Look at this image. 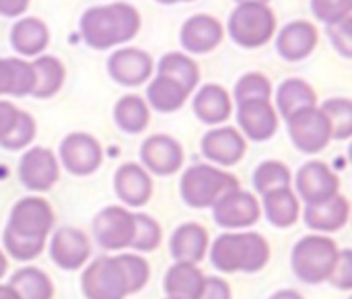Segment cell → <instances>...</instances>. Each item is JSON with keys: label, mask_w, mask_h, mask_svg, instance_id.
Wrapping results in <instances>:
<instances>
[{"label": "cell", "mask_w": 352, "mask_h": 299, "mask_svg": "<svg viewBox=\"0 0 352 299\" xmlns=\"http://www.w3.org/2000/svg\"><path fill=\"white\" fill-rule=\"evenodd\" d=\"M237 124L248 138L264 143L274 136L278 128V116L270 99H250L237 103Z\"/></svg>", "instance_id": "9a60e30c"}, {"label": "cell", "mask_w": 352, "mask_h": 299, "mask_svg": "<svg viewBox=\"0 0 352 299\" xmlns=\"http://www.w3.org/2000/svg\"><path fill=\"white\" fill-rule=\"evenodd\" d=\"M204 285V275L196 265L190 262H175L163 281V289L167 298L198 299Z\"/></svg>", "instance_id": "cb8c5ba5"}, {"label": "cell", "mask_w": 352, "mask_h": 299, "mask_svg": "<svg viewBox=\"0 0 352 299\" xmlns=\"http://www.w3.org/2000/svg\"><path fill=\"white\" fill-rule=\"evenodd\" d=\"M231 97L219 85H204L194 97V112L204 124H221L231 116Z\"/></svg>", "instance_id": "484cf974"}, {"label": "cell", "mask_w": 352, "mask_h": 299, "mask_svg": "<svg viewBox=\"0 0 352 299\" xmlns=\"http://www.w3.org/2000/svg\"><path fill=\"white\" fill-rule=\"evenodd\" d=\"M33 138H35V120L27 112H21L16 126L10 130V134L6 138L0 141V145L8 151H19L23 147H27Z\"/></svg>", "instance_id": "f35d334b"}, {"label": "cell", "mask_w": 352, "mask_h": 299, "mask_svg": "<svg viewBox=\"0 0 352 299\" xmlns=\"http://www.w3.org/2000/svg\"><path fill=\"white\" fill-rule=\"evenodd\" d=\"M318 43V29L309 21H293L289 23L276 39L278 54L289 62H299L307 58Z\"/></svg>", "instance_id": "44dd1931"}, {"label": "cell", "mask_w": 352, "mask_h": 299, "mask_svg": "<svg viewBox=\"0 0 352 299\" xmlns=\"http://www.w3.org/2000/svg\"><path fill=\"white\" fill-rule=\"evenodd\" d=\"M332 128V138L344 141L352 134V101L346 97L326 99L320 107Z\"/></svg>", "instance_id": "e575fe53"}, {"label": "cell", "mask_w": 352, "mask_h": 299, "mask_svg": "<svg viewBox=\"0 0 352 299\" xmlns=\"http://www.w3.org/2000/svg\"><path fill=\"white\" fill-rule=\"evenodd\" d=\"M225 29L212 14H194L182 27V45L192 54H206L223 41Z\"/></svg>", "instance_id": "d6986e66"}, {"label": "cell", "mask_w": 352, "mask_h": 299, "mask_svg": "<svg viewBox=\"0 0 352 299\" xmlns=\"http://www.w3.org/2000/svg\"><path fill=\"white\" fill-rule=\"evenodd\" d=\"M134 219H136V231L130 248H134L136 252H153L161 244L159 223L144 213H134Z\"/></svg>", "instance_id": "8d00e7d4"}, {"label": "cell", "mask_w": 352, "mask_h": 299, "mask_svg": "<svg viewBox=\"0 0 352 299\" xmlns=\"http://www.w3.org/2000/svg\"><path fill=\"white\" fill-rule=\"evenodd\" d=\"M0 299H21L19 293L14 291V287L10 285H0Z\"/></svg>", "instance_id": "7dc6e473"}, {"label": "cell", "mask_w": 352, "mask_h": 299, "mask_svg": "<svg viewBox=\"0 0 352 299\" xmlns=\"http://www.w3.org/2000/svg\"><path fill=\"white\" fill-rule=\"evenodd\" d=\"M214 221L225 229H241L258 223L262 209L258 198L245 190H231L212 205Z\"/></svg>", "instance_id": "30bf717a"}, {"label": "cell", "mask_w": 352, "mask_h": 299, "mask_svg": "<svg viewBox=\"0 0 352 299\" xmlns=\"http://www.w3.org/2000/svg\"><path fill=\"white\" fill-rule=\"evenodd\" d=\"M35 70L31 62L19 58H0V95H31Z\"/></svg>", "instance_id": "d4e9b609"}, {"label": "cell", "mask_w": 352, "mask_h": 299, "mask_svg": "<svg viewBox=\"0 0 352 299\" xmlns=\"http://www.w3.org/2000/svg\"><path fill=\"white\" fill-rule=\"evenodd\" d=\"M10 287H14V291L19 293L21 299H52L54 298V285L52 279L35 269V267H27L16 271L10 277Z\"/></svg>", "instance_id": "836d02e7"}, {"label": "cell", "mask_w": 352, "mask_h": 299, "mask_svg": "<svg viewBox=\"0 0 352 299\" xmlns=\"http://www.w3.org/2000/svg\"><path fill=\"white\" fill-rule=\"evenodd\" d=\"M338 258H340V250L332 238L307 236L295 244L291 265L295 275L303 283L320 285L324 281H330Z\"/></svg>", "instance_id": "5b68a950"}, {"label": "cell", "mask_w": 352, "mask_h": 299, "mask_svg": "<svg viewBox=\"0 0 352 299\" xmlns=\"http://www.w3.org/2000/svg\"><path fill=\"white\" fill-rule=\"evenodd\" d=\"M33 70H35V85L31 95L33 97H52L60 91L62 83H64V66L58 58L54 56H39L37 60L31 62Z\"/></svg>", "instance_id": "1f68e13d"}, {"label": "cell", "mask_w": 352, "mask_h": 299, "mask_svg": "<svg viewBox=\"0 0 352 299\" xmlns=\"http://www.w3.org/2000/svg\"><path fill=\"white\" fill-rule=\"evenodd\" d=\"M272 85L262 72H248L235 85V101H250V99H270Z\"/></svg>", "instance_id": "74e56055"}, {"label": "cell", "mask_w": 352, "mask_h": 299, "mask_svg": "<svg viewBox=\"0 0 352 299\" xmlns=\"http://www.w3.org/2000/svg\"><path fill=\"white\" fill-rule=\"evenodd\" d=\"M151 277L148 262L138 254L95 258L80 277L87 299H126L140 291Z\"/></svg>", "instance_id": "6da1fadb"}, {"label": "cell", "mask_w": 352, "mask_h": 299, "mask_svg": "<svg viewBox=\"0 0 352 299\" xmlns=\"http://www.w3.org/2000/svg\"><path fill=\"white\" fill-rule=\"evenodd\" d=\"M188 95H190V93H188L179 83H175L173 79L163 76V74H157V76L153 79V83L148 85V89H146V99H148V103H151L157 112H163V114L179 110V107L186 103Z\"/></svg>", "instance_id": "f546056e"}, {"label": "cell", "mask_w": 352, "mask_h": 299, "mask_svg": "<svg viewBox=\"0 0 352 299\" xmlns=\"http://www.w3.org/2000/svg\"><path fill=\"white\" fill-rule=\"evenodd\" d=\"M314 14L324 23H336L352 12V0H311Z\"/></svg>", "instance_id": "ab89813d"}, {"label": "cell", "mask_w": 352, "mask_h": 299, "mask_svg": "<svg viewBox=\"0 0 352 299\" xmlns=\"http://www.w3.org/2000/svg\"><path fill=\"white\" fill-rule=\"evenodd\" d=\"M297 192L305 205H318L338 194L340 180L324 161H307L295 178Z\"/></svg>", "instance_id": "4fadbf2b"}, {"label": "cell", "mask_w": 352, "mask_h": 299, "mask_svg": "<svg viewBox=\"0 0 352 299\" xmlns=\"http://www.w3.org/2000/svg\"><path fill=\"white\" fill-rule=\"evenodd\" d=\"M239 188V180L214 165L198 163L186 169L179 182L182 198L192 209L212 207L221 196Z\"/></svg>", "instance_id": "8992f818"}, {"label": "cell", "mask_w": 352, "mask_h": 299, "mask_svg": "<svg viewBox=\"0 0 352 299\" xmlns=\"http://www.w3.org/2000/svg\"><path fill=\"white\" fill-rule=\"evenodd\" d=\"M167 299H177V298H167Z\"/></svg>", "instance_id": "816d5d0a"}, {"label": "cell", "mask_w": 352, "mask_h": 299, "mask_svg": "<svg viewBox=\"0 0 352 299\" xmlns=\"http://www.w3.org/2000/svg\"><path fill=\"white\" fill-rule=\"evenodd\" d=\"M287 122H289L291 141L303 153H309V155L320 153L332 141L330 122L326 114L316 105L293 114L291 118H287Z\"/></svg>", "instance_id": "ba28073f"}, {"label": "cell", "mask_w": 352, "mask_h": 299, "mask_svg": "<svg viewBox=\"0 0 352 299\" xmlns=\"http://www.w3.org/2000/svg\"><path fill=\"white\" fill-rule=\"evenodd\" d=\"M332 285L338 287V289H344L349 291L352 287V252L351 250H342L340 252V258L336 262V269L330 277Z\"/></svg>", "instance_id": "b9f144b4"}, {"label": "cell", "mask_w": 352, "mask_h": 299, "mask_svg": "<svg viewBox=\"0 0 352 299\" xmlns=\"http://www.w3.org/2000/svg\"><path fill=\"white\" fill-rule=\"evenodd\" d=\"M54 227V211L47 200L39 196L21 198L4 227V250L16 260H33L45 246Z\"/></svg>", "instance_id": "7a4b0ae2"}, {"label": "cell", "mask_w": 352, "mask_h": 299, "mask_svg": "<svg viewBox=\"0 0 352 299\" xmlns=\"http://www.w3.org/2000/svg\"><path fill=\"white\" fill-rule=\"evenodd\" d=\"M140 29V14L128 2L93 6L80 17V33L87 45L107 50L130 41Z\"/></svg>", "instance_id": "3957f363"}, {"label": "cell", "mask_w": 352, "mask_h": 299, "mask_svg": "<svg viewBox=\"0 0 352 299\" xmlns=\"http://www.w3.org/2000/svg\"><path fill=\"white\" fill-rule=\"evenodd\" d=\"M140 159L155 176H171L184 163V149L175 138L167 134H155L142 143Z\"/></svg>", "instance_id": "2e32d148"}, {"label": "cell", "mask_w": 352, "mask_h": 299, "mask_svg": "<svg viewBox=\"0 0 352 299\" xmlns=\"http://www.w3.org/2000/svg\"><path fill=\"white\" fill-rule=\"evenodd\" d=\"M161 4H175V2H186V0H157Z\"/></svg>", "instance_id": "681fc988"}, {"label": "cell", "mask_w": 352, "mask_h": 299, "mask_svg": "<svg viewBox=\"0 0 352 299\" xmlns=\"http://www.w3.org/2000/svg\"><path fill=\"white\" fill-rule=\"evenodd\" d=\"M19 176H21L23 186L31 192L50 190L60 178V167H58V159H56L54 151H50L45 147L29 149L21 157Z\"/></svg>", "instance_id": "7c38bea8"}, {"label": "cell", "mask_w": 352, "mask_h": 299, "mask_svg": "<svg viewBox=\"0 0 352 299\" xmlns=\"http://www.w3.org/2000/svg\"><path fill=\"white\" fill-rule=\"evenodd\" d=\"M270 260L268 242L254 231L223 234L210 248V262L223 273H258Z\"/></svg>", "instance_id": "277c9868"}, {"label": "cell", "mask_w": 352, "mask_h": 299, "mask_svg": "<svg viewBox=\"0 0 352 299\" xmlns=\"http://www.w3.org/2000/svg\"><path fill=\"white\" fill-rule=\"evenodd\" d=\"M50 41V31L37 17H23L10 31L12 48L23 56H37Z\"/></svg>", "instance_id": "4316f807"}, {"label": "cell", "mask_w": 352, "mask_h": 299, "mask_svg": "<svg viewBox=\"0 0 352 299\" xmlns=\"http://www.w3.org/2000/svg\"><path fill=\"white\" fill-rule=\"evenodd\" d=\"M208 250V231L198 223H184L179 225L169 242V252L177 262L198 265L204 260Z\"/></svg>", "instance_id": "7402d4cb"}, {"label": "cell", "mask_w": 352, "mask_h": 299, "mask_svg": "<svg viewBox=\"0 0 352 299\" xmlns=\"http://www.w3.org/2000/svg\"><path fill=\"white\" fill-rule=\"evenodd\" d=\"M349 215H351V205L340 194L318 205H305V211H303V219L307 227L316 231H326V234L342 229L349 221Z\"/></svg>", "instance_id": "603a6c76"}, {"label": "cell", "mask_w": 352, "mask_h": 299, "mask_svg": "<svg viewBox=\"0 0 352 299\" xmlns=\"http://www.w3.org/2000/svg\"><path fill=\"white\" fill-rule=\"evenodd\" d=\"M113 118L118 122V126L128 132V134H138L148 126L151 120V112L148 105L142 97L138 95H124L116 107H113Z\"/></svg>", "instance_id": "d6a6232c"}, {"label": "cell", "mask_w": 352, "mask_h": 299, "mask_svg": "<svg viewBox=\"0 0 352 299\" xmlns=\"http://www.w3.org/2000/svg\"><path fill=\"white\" fill-rule=\"evenodd\" d=\"M198 299H231V287L221 277H204Z\"/></svg>", "instance_id": "7bdbcfd3"}, {"label": "cell", "mask_w": 352, "mask_h": 299, "mask_svg": "<svg viewBox=\"0 0 352 299\" xmlns=\"http://www.w3.org/2000/svg\"><path fill=\"white\" fill-rule=\"evenodd\" d=\"M237 2H239V4H241V2H260V4H268V0H237Z\"/></svg>", "instance_id": "f907efd6"}, {"label": "cell", "mask_w": 352, "mask_h": 299, "mask_svg": "<svg viewBox=\"0 0 352 299\" xmlns=\"http://www.w3.org/2000/svg\"><path fill=\"white\" fill-rule=\"evenodd\" d=\"M153 66V58L138 48H120L107 60V70L111 79L126 87H136L151 79Z\"/></svg>", "instance_id": "e0dca14e"}, {"label": "cell", "mask_w": 352, "mask_h": 299, "mask_svg": "<svg viewBox=\"0 0 352 299\" xmlns=\"http://www.w3.org/2000/svg\"><path fill=\"white\" fill-rule=\"evenodd\" d=\"M19 116H21V110L16 105H12L10 101L0 99V141L10 134V130L19 122Z\"/></svg>", "instance_id": "ee69618b"}, {"label": "cell", "mask_w": 352, "mask_h": 299, "mask_svg": "<svg viewBox=\"0 0 352 299\" xmlns=\"http://www.w3.org/2000/svg\"><path fill=\"white\" fill-rule=\"evenodd\" d=\"M136 231L134 213L124 207H107L93 221V234L101 248L116 252L132 246Z\"/></svg>", "instance_id": "9c48e42d"}, {"label": "cell", "mask_w": 352, "mask_h": 299, "mask_svg": "<svg viewBox=\"0 0 352 299\" xmlns=\"http://www.w3.org/2000/svg\"><path fill=\"white\" fill-rule=\"evenodd\" d=\"M6 269H8V262H6V256H4V252L0 250V279L4 277Z\"/></svg>", "instance_id": "c3c4849f"}, {"label": "cell", "mask_w": 352, "mask_h": 299, "mask_svg": "<svg viewBox=\"0 0 352 299\" xmlns=\"http://www.w3.org/2000/svg\"><path fill=\"white\" fill-rule=\"evenodd\" d=\"M270 299H303V296L297 293L295 289H283V291H276Z\"/></svg>", "instance_id": "bcb514c9"}, {"label": "cell", "mask_w": 352, "mask_h": 299, "mask_svg": "<svg viewBox=\"0 0 352 299\" xmlns=\"http://www.w3.org/2000/svg\"><path fill=\"white\" fill-rule=\"evenodd\" d=\"M245 138L233 126H221L204 134L202 153L208 161L219 165H235L245 155Z\"/></svg>", "instance_id": "ac0fdd59"}, {"label": "cell", "mask_w": 352, "mask_h": 299, "mask_svg": "<svg viewBox=\"0 0 352 299\" xmlns=\"http://www.w3.org/2000/svg\"><path fill=\"white\" fill-rule=\"evenodd\" d=\"M157 74H163V76H169L173 79L175 83H179L188 93L194 91V87L198 85L200 81V68L198 64L186 56V54H179V52H171V54H165L159 64H157Z\"/></svg>", "instance_id": "4dcf8cb0"}, {"label": "cell", "mask_w": 352, "mask_h": 299, "mask_svg": "<svg viewBox=\"0 0 352 299\" xmlns=\"http://www.w3.org/2000/svg\"><path fill=\"white\" fill-rule=\"evenodd\" d=\"M60 159L70 174L89 176L99 169L103 161V151L97 138H93L91 134L72 132L60 145Z\"/></svg>", "instance_id": "8fae6325"}, {"label": "cell", "mask_w": 352, "mask_h": 299, "mask_svg": "<svg viewBox=\"0 0 352 299\" xmlns=\"http://www.w3.org/2000/svg\"><path fill=\"white\" fill-rule=\"evenodd\" d=\"M316 101H318L316 91L301 79H287L276 93V105L285 120L301 110L314 107Z\"/></svg>", "instance_id": "f1b7e54d"}, {"label": "cell", "mask_w": 352, "mask_h": 299, "mask_svg": "<svg viewBox=\"0 0 352 299\" xmlns=\"http://www.w3.org/2000/svg\"><path fill=\"white\" fill-rule=\"evenodd\" d=\"M276 17L268 4L241 2L229 17L231 39L241 48H260L274 35Z\"/></svg>", "instance_id": "52a82bcc"}, {"label": "cell", "mask_w": 352, "mask_h": 299, "mask_svg": "<svg viewBox=\"0 0 352 299\" xmlns=\"http://www.w3.org/2000/svg\"><path fill=\"white\" fill-rule=\"evenodd\" d=\"M328 35L334 43V48L344 56L351 58L352 56V17H344L336 23L328 25Z\"/></svg>", "instance_id": "60d3db41"}, {"label": "cell", "mask_w": 352, "mask_h": 299, "mask_svg": "<svg viewBox=\"0 0 352 299\" xmlns=\"http://www.w3.org/2000/svg\"><path fill=\"white\" fill-rule=\"evenodd\" d=\"M50 256L62 271H78L91 256V242L76 227H60L52 236Z\"/></svg>", "instance_id": "5bb4252c"}, {"label": "cell", "mask_w": 352, "mask_h": 299, "mask_svg": "<svg viewBox=\"0 0 352 299\" xmlns=\"http://www.w3.org/2000/svg\"><path fill=\"white\" fill-rule=\"evenodd\" d=\"M262 196H264V213L274 227L295 225V221L301 215V207H299V198L295 196L291 186L266 192Z\"/></svg>", "instance_id": "83f0119b"}, {"label": "cell", "mask_w": 352, "mask_h": 299, "mask_svg": "<svg viewBox=\"0 0 352 299\" xmlns=\"http://www.w3.org/2000/svg\"><path fill=\"white\" fill-rule=\"evenodd\" d=\"M29 0H0V14L4 17H19L27 10Z\"/></svg>", "instance_id": "f6af8a7d"}, {"label": "cell", "mask_w": 352, "mask_h": 299, "mask_svg": "<svg viewBox=\"0 0 352 299\" xmlns=\"http://www.w3.org/2000/svg\"><path fill=\"white\" fill-rule=\"evenodd\" d=\"M113 188L118 198L128 207H142L153 196V180L138 163H126L116 172Z\"/></svg>", "instance_id": "ffe728a7"}, {"label": "cell", "mask_w": 352, "mask_h": 299, "mask_svg": "<svg viewBox=\"0 0 352 299\" xmlns=\"http://www.w3.org/2000/svg\"><path fill=\"white\" fill-rule=\"evenodd\" d=\"M289 186H291V172L280 161H264L254 172V188L258 194H266Z\"/></svg>", "instance_id": "d590c367"}]
</instances>
